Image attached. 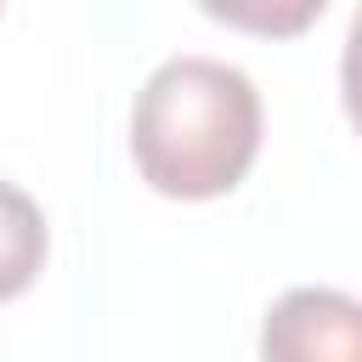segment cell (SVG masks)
Here are the masks:
<instances>
[{"label": "cell", "mask_w": 362, "mask_h": 362, "mask_svg": "<svg viewBox=\"0 0 362 362\" xmlns=\"http://www.w3.org/2000/svg\"><path fill=\"white\" fill-rule=\"evenodd\" d=\"M260 124V90L243 68L215 57H170L136 90L130 158L153 192L204 204L249 175Z\"/></svg>", "instance_id": "obj_1"}, {"label": "cell", "mask_w": 362, "mask_h": 362, "mask_svg": "<svg viewBox=\"0 0 362 362\" xmlns=\"http://www.w3.org/2000/svg\"><path fill=\"white\" fill-rule=\"evenodd\" d=\"M260 356L272 362H362V300L339 288H288L260 328Z\"/></svg>", "instance_id": "obj_2"}, {"label": "cell", "mask_w": 362, "mask_h": 362, "mask_svg": "<svg viewBox=\"0 0 362 362\" xmlns=\"http://www.w3.org/2000/svg\"><path fill=\"white\" fill-rule=\"evenodd\" d=\"M45 249H51V232L40 204L23 187L0 181V305L34 288V277L45 272Z\"/></svg>", "instance_id": "obj_3"}, {"label": "cell", "mask_w": 362, "mask_h": 362, "mask_svg": "<svg viewBox=\"0 0 362 362\" xmlns=\"http://www.w3.org/2000/svg\"><path fill=\"white\" fill-rule=\"evenodd\" d=\"M322 6L328 0H198L204 17L238 34H255V40H294L322 17Z\"/></svg>", "instance_id": "obj_4"}, {"label": "cell", "mask_w": 362, "mask_h": 362, "mask_svg": "<svg viewBox=\"0 0 362 362\" xmlns=\"http://www.w3.org/2000/svg\"><path fill=\"white\" fill-rule=\"evenodd\" d=\"M339 102H345L351 130L362 136V6L351 11V28H345V57H339Z\"/></svg>", "instance_id": "obj_5"}]
</instances>
